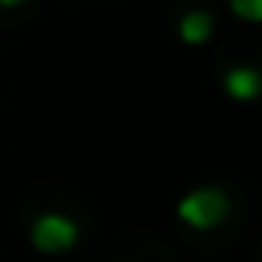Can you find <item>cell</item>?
Segmentation results:
<instances>
[{
  "mask_svg": "<svg viewBox=\"0 0 262 262\" xmlns=\"http://www.w3.org/2000/svg\"><path fill=\"white\" fill-rule=\"evenodd\" d=\"M180 219L194 230H212L219 226L226 215H230V198L219 190V187H201V190H190L183 201H180Z\"/></svg>",
  "mask_w": 262,
  "mask_h": 262,
  "instance_id": "1",
  "label": "cell"
},
{
  "mask_svg": "<svg viewBox=\"0 0 262 262\" xmlns=\"http://www.w3.org/2000/svg\"><path fill=\"white\" fill-rule=\"evenodd\" d=\"M180 36H183V43H205V40L212 36V15H205V11H187L183 22H180Z\"/></svg>",
  "mask_w": 262,
  "mask_h": 262,
  "instance_id": "4",
  "label": "cell"
},
{
  "mask_svg": "<svg viewBox=\"0 0 262 262\" xmlns=\"http://www.w3.org/2000/svg\"><path fill=\"white\" fill-rule=\"evenodd\" d=\"M33 244L40 248V251H47V255H54V251H69L72 244H76V237H79V230H76V223L69 219V215H61V212H47V215H40L36 223H33Z\"/></svg>",
  "mask_w": 262,
  "mask_h": 262,
  "instance_id": "2",
  "label": "cell"
},
{
  "mask_svg": "<svg viewBox=\"0 0 262 262\" xmlns=\"http://www.w3.org/2000/svg\"><path fill=\"white\" fill-rule=\"evenodd\" d=\"M223 86H226L230 97H237V101H251V97L262 94V72H255V69H230L226 79H223Z\"/></svg>",
  "mask_w": 262,
  "mask_h": 262,
  "instance_id": "3",
  "label": "cell"
},
{
  "mask_svg": "<svg viewBox=\"0 0 262 262\" xmlns=\"http://www.w3.org/2000/svg\"><path fill=\"white\" fill-rule=\"evenodd\" d=\"M233 15L248 22H262V0H233Z\"/></svg>",
  "mask_w": 262,
  "mask_h": 262,
  "instance_id": "5",
  "label": "cell"
}]
</instances>
